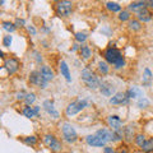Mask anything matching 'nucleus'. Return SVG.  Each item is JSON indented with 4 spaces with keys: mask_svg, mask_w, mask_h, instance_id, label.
I'll return each mask as SVG.
<instances>
[{
    "mask_svg": "<svg viewBox=\"0 0 153 153\" xmlns=\"http://www.w3.org/2000/svg\"><path fill=\"white\" fill-rule=\"evenodd\" d=\"M80 76H82V80L87 84V87L89 89H100V85H101L102 82L100 80L98 76L93 73V70H91L89 68H84L82 70Z\"/></svg>",
    "mask_w": 153,
    "mask_h": 153,
    "instance_id": "nucleus-1",
    "label": "nucleus"
},
{
    "mask_svg": "<svg viewBox=\"0 0 153 153\" xmlns=\"http://www.w3.org/2000/svg\"><path fill=\"white\" fill-rule=\"evenodd\" d=\"M88 106V102L87 100H78V101H73L68 105V107H66L65 112L68 116H74L78 112H80L83 108H85Z\"/></svg>",
    "mask_w": 153,
    "mask_h": 153,
    "instance_id": "nucleus-2",
    "label": "nucleus"
},
{
    "mask_svg": "<svg viewBox=\"0 0 153 153\" xmlns=\"http://www.w3.org/2000/svg\"><path fill=\"white\" fill-rule=\"evenodd\" d=\"M61 131H63V138L65 142L68 143H74L78 139V134H76L74 126L69 123H64L61 126Z\"/></svg>",
    "mask_w": 153,
    "mask_h": 153,
    "instance_id": "nucleus-3",
    "label": "nucleus"
},
{
    "mask_svg": "<svg viewBox=\"0 0 153 153\" xmlns=\"http://www.w3.org/2000/svg\"><path fill=\"white\" fill-rule=\"evenodd\" d=\"M71 10H73V3L69 0H61L56 5V13L60 17H68L70 16Z\"/></svg>",
    "mask_w": 153,
    "mask_h": 153,
    "instance_id": "nucleus-4",
    "label": "nucleus"
},
{
    "mask_svg": "<svg viewBox=\"0 0 153 153\" xmlns=\"http://www.w3.org/2000/svg\"><path fill=\"white\" fill-rule=\"evenodd\" d=\"M30 83L35 84V85H37V87H40L42 89L47 87V80L41 75L40 70H33L30 74Z\"/></svg>",
    "mask_w": 153,
    "mask_h": 153,
    "instance_id": "nucleus-5",
    "label": "nucleus"
},
{
    "mask_svg": "<svg viewBox=\"0 0 153 153\" xmlns=\"http://www.w3.org/2000/svg\"><path fill=\"white\" fill-rule=\"evenodd\" d=\"M44 143L50 148L52 152H60L63 149V146H61V143L56 139V138L52 135V134H46L44 137Z\"/></svg>",
    "mask_w": 153,
    "mask_h": 153,
    "instance_id": "nucleus-6",
    "label": "nucleus"
},
{
    "mask_svg": "<svg viewBox=\"0 0 153 153\" xmlns=\"http://www.w3.org/2000/svg\"><path fill=\"white\" fill-rule=\"evenodd\" d=\"M103 56H105V59H106L107 63H110V64H112V65H114V64L116 63V61L120 59L123 55H121L120 50L115 49V47H108V49L105 50Z\"/></svg>",
    "mask_w": 153,
    "mask_h": 153,
    "instance_id": "nucleus-7",
    "label": "nucleus"
},
{
    "mask_svg": "<svg viewBox=\"0 0 153 153\" xmlns=\"http://www.w3.org/2000/svg\"><path fill=\"white\" fill-rule=\"evenodd\" d=\"M129 101H130V98L128 97L126 92H117L110 98L111 105H128Z\"/></svg>",
    "mask_w": 153,
    "mask_h": 153,
    "instance_id": "nucleus-8",
    "label": "nucleus"
},
{
    "mask_svg": "<svg viewBox=\"0 0 153 153\" xmlns=\"http://www.w3.org/2000/svg\"><path fill=\"white\" fill-rule=\"evenodd\" d=\"M85 142L87 144L91 147H105L106 146V140H103L101 137L97 135V134H93V135H88L85 138Z\"/></svg>",
    "mask_w": 153,
    "mask_h": 153,
    "instance_id": "nucleus-9",
    "label": "nucleus"
},
{
    "mask_svg": "<svg viewBox=\"0 0 153 153\" xmlns=\"http://www.w3.org/2000/svg\"><path fill=\"white\" fill-rule=\"evenodd\" d=\"M4 68L8 70L9 74H14L16 71L19 69V61L14 57H10V59H7L5 63H4Z\"/></svg>",
    "mask_w": 153,
    "mask_h": 153,
    "instance_id": "nucleus-10",
    "label": "nucleus"
},
{
    "mask_svg": "<svg viewBox=\"0 0 153 153\" xmlns=\"http://www.w3.org/2000/svg\"><path fill=\"white\" fill-rule=\"evenodd\" d=\"M107 123H108V125L110 128L112 129V130H120V129H123V121H121V119L116 116V115H110V116L107 117Z\"/></svg>",
    "mask_w": 153,
    "mask_h": 153,
    "instance_id": "nucleus-11",
    "label": "nucleus"
},
{
    "mask_svg": "<svg viewBox=\"0 0 153 153\" xmlns=\"http://www.w3.org/2000/svg\"><path fill=\"white\" fill-rule=\"evenodd\" d=\"M44 108H45V111L50 115L51 117H54V119H57L60 116L59 112H57V110L55 108V105L52 101H50V100H47V101L44 102Z\"/></svg>",
    "mask_w": 153,
    "mask_h": 153,
    "instance_id": "nucleus-12",
    "label": "nucleus"
},
{
    "mask_svg": "<svg viewBox=\"0 0 153 153\" xmlns=\"http://www.w3.org/2000/svg\"><path fill=\"white\" fill-rule=\"evenodd\" d=\"M100 92H101L103 96H112L115 93V85L110 82H102L101 85H100Z\"/></svg>",
    "mask_w": 153,
    "mask_h": 153,
    "instance_id": "nucleus-13",
    "label": "nucleus"
},
{
    "mask_svg": "<svg viewBox=\"0 0 153 153\" xmlns=\"http://www.w3.org/2000/svg\"><path fill=\"white\" fill-rule=\"evenodd\" d=\"M144 8H148L146 0H138V1H133V3L129 4V7H128L129 12H134V13L140 12L142 9H144Z\"/></svg>",
    "mask_w": 153,
    "mask_h": 153,
    "instance_id": "nucleus-14",
    "label": "nucleus"
},
{
    "mask_svg": "<svg viewBox=\"0 0 153 153\" xmlns=\"http://www.w3.org/2000/svg\"><path fill=\"white\" fill-rule=\"evenodd\" d=\"M137 16H138V19H139L140 22H149L152 17H153V14L151 12V9H148V8H144V9H142L140 12H138L137 13Z\"/></svg>",
    "mask_w": 153,
    "mask_h": 153,
    "instance_id": "nucleus-15",
    "label": "nucleus"
},
{
    "mask_svg": "<svg viewBox=\"0 0 153 153\" xmlns=\"http://www.w3.org/2000/svg\"><path fill=\"white\" fill-rule=\"evenodd\" d=\"M97 135H100L103 140L106 142H111L114 139V130H108V129H100V130L96 131Z\"/></svg>",
    "mask_w": 153,
    "mask_h": 153,
    "instance_id": "nucleus-16",
    "label": "nucleus"
},
{
    "mask_svg": "<svg viewBox=\"0 0 153 153\" xmlns=\"http://www.w3.org/2000/svg\"><path fill=\"white\" fill-rule=\"evenodd\" d=\"M152 79H153L152 71L148 68H146L144 71H143V79H142L143 87H151V85H152Z\"/></svg>",
    "mask_w": 153,
    "mask_h": 153,
    "instance_id": "nucleus-17",
    "label": "nucleus"
},
{
    "mask_svg": "<svg viewBox=\"0 0 153 153\" xmlns=\"http://www.w3.org/2000/svg\"><path fill=\"white\" fill-rule=\"evenodd\" d=\"M40 73L41 75L44 76V78L47 80V82H50V80L54 79V71L51 70L50 66H47V65H44V66H41V69H40Z\"/></svg>",
    "mask_w": 153,
    "mask_h": 153,
    "instance_id": "nucleus-18",
    "label": "nucleus"
},
{
    "mask_svg": "<svg viewBox=\"0 0 153 153\" xmlns=\"http://www.w3.org/2000/svg\"><path fill=\"white\" fill-rule=\"evenodd\" d=\"M60 73L61 75L66 79V82H71V75H70V70H69V66L65 61H60Z\"/></svg>",
    "mask_w": 153,
    "mask_h": 153,
    "instance_id": "nucleus-19",
    "label": "nucleus"
},
{
    "mask_svg": "<svg viewBox=\"0 0 153 153\" xmlns=\"http://www.w3.org/2000/svg\"><path fill=\"white\" fill-rule=\"evenodd\" d=\"M126 94L129 98H138V97H143V91L139 87H130L126 91Z\"/></svg>",
    "mask_w": 153,
    "mask_h": 153,
    "instance_id": "nucleus-20",
    "label": "nucleus"
},
{
    "mask_svg": "<svg viewBox=\"0 0 153 153\" xmlns=\"http://www.w3.org/2000/svg\"><path fill=\"white\" fill-rule=\"evenodd\" d=\"M124 138L126 142H131L134 139V128L133 125H128L126 128H124Z\"/></svg>",
    "mask_w": 153,
    "mask_h": 153,
    "instance_id": "nucleus-21",
    "label": "nucleus"
},
{
    "mask_svg": "<svg viewBox=\"0 0 153 153\" xmlns=\"http://www.w3.org/2000/svg\"><path fill=\"white\" fill-rule=\"evenodd\" d=\"M79 51H80V55H82V57L83 59H89L91 56H92V51H91V49L88 46H85V45H83V46H80L79 47Z\"/></svg>",
    "mask_w": 153,
    "mask_h": 153,
    "instance_id": "nucleus-22",
    "label": "nucleus"
},
{
    "mask_svg": "<svg viewBox=\"0 0 153 153\" xmlns=\"http://www.w3.org/2000/svg\"><path fill=\"white\" fill-rule=\"evenodd\" d=\"M97 68H98L100 74H102V75H106L108 73V70H110V66H108L107 61H100Z\"/></svg>",
    "mask_w": 153,
    "mask_h": 153,
    "instance_id": "nucleus-23",
    "label": "nucleus"
},
{
    "mask_svg": "<svg viewBox=\"0 0 153 153\" xmlns=\"http://www.w3.org/2000/svg\"><path fill=\"white\" fill-rule=\"evenodd\" d=\"M128 26H129V30H131V31H139L142 28L140 22L137 21V19H130L128 23Z\"/></svg>",
    "mask_w": 153,
    "mask_h": 153,
    "instance_id": "nucleus-24",
    "label": "nucleus"
},
{
    "mask_svg": "<svg viewBox=\"0 0 153 153\" xmlns=\"http://www.w3.org/2000/svg\"><path fill=\"white\" fill-rule=\"evenodd\" d=\"M16 28H17L16 25H14V23H12V22H3V30L7 31L9 35L16 31Z\"/></svg>",
    "mask_w": 153,
    "mask_h": 153,
    "instance_id": "nucleus-25",
    "label": "nucleus"
},
{
    "mask_svg": "<svg viewBox=\"0 0 153 153\" xmlns=\"http://www.w3.org/2000/svg\"><path fill=\"white\" fill-rule=\"evenodd\" d=\"M23 115L28 119H32L36 116V112H35V107H30V106H26L23 108Z\"/></svg>",
    "mask_w": 153,
    "mask_h": 153,
    "instance_id": "nucleus-26",
    "label": "nucleus"
},
{
    "mask_svg": "<svg viewBox=\"0 0 153 153\" xmlns=\"http://www.w3.org/2000/svg\"><path fill=\"white\" fill-rule=\"evenodd\" d=\"M142 149H143V152H146V153H151V152H153V138H151L149 140H147L144 144H143Z\"/></svg>",
    "mask_w": 153,
    "mask_h": 153,
    "instance_id": "nucleus-27",
    "label": "nucleus"
},
{
    "mask_svg": "<svg viewBox=\"0 0 153 153\" xmlns=\"http://www.w3.org/2000/svg\"><path fill=\"white\" fill-rule=\"evenodd\" d=\"M106 8L110 12H121V7L117 3H114V1H108L106 4Z\"/></svg>",
    "mask_w": 153,
    "mask_h": 153,
    "instance_id": "nucleus-28",
    "label": "nucleus"
},
{
    "mask_svg": "<svg viewBox=\"0 0 153 153\" xmlns=\"http://www.w3.org/2000/svg\"><path fill=\"white\" fill-rule=\"evenodd\" d=\"M119 19H120L121 22L130 21V12L129 10H121L120 14H119Z\"/></svg>",
    "mask_w": 153,
    "mask_h": 153,
    "instance_id": "nucleus-29",
    "label": "nucleus"
},
{
    "mask_svg": "<svg viewBox=\"0 0 153 153\" xmlns=\"http://www.w3.org/2000/svg\"><path fill=\"white\" fill-rule=\"evenodd\" d=\"M36 101V96H35V93H27V96H26V98H25V102H26V105L27 106H31V105Z\"/></svg>",
    "mask_w": 153,
    "mask_h": 153,
    "instance_id": "nucleus-30",
    "label": "nucleus"
},
{
    "mask_svg": "<svg viewBox=\"0 0 153 153\" xmlns=\"http://www.w3.org/2000/svg\"><path fill=\"white\" fill-rule=\"evenodd\" d=\"M147 140H146V137L143 135V134H138V135L135 137V143H137V146L138 147H143V144H144Z\"/></svg>",
    "mask_w": 153,
    "mask_h": 153,
    "instance_id": "nucleus-31",
    "label": "nucleus"
},
{
    "mask_svg": "<svg viewBox=\"0 0 153 153\" xmlns=\"http://www.w3.org/2000/svg\"><path fill=\"white\" fill-rule=\"evenodd\" d=\"M87 33H84V32H78V33H75V40L78 41V42H84L85 40H87Z\"/></svg>",
    "mask_w": 153,
    "mask_h": 153,
    "instance_id": "nucleus-32",
    "label": "nucleus"
},
{
    "mask_svg": "<svg viewBox=\"0 0 153 153\" xmlns=\"http://www.w3.org/2000/svg\"><path fill=\"white\" fill-rule=\"evenodd\" d=\"M12 42H13V38H12V36H10V35L4 36V38H3V46H5V47H10Z\"/></svg>",
    "mask_w": 153,
    "mask_h": 153,
    "instance_id": "nucleus-33",
    "label": "nucleus"
},
{
    "mask_svg": "<svg viewBox=\"0 0 153 153\" xmlns=\"http://www.w3.org/2000/svg\"><path fill=\"white\" fill-rule=\"evenodd\" d=\"M124 65H125V59H124V56H121L120 59H119L116 63L114 64V68H115V69H121Z\"/></svg>",
    "mask_w": 153,
    "mask_h": 153,
    "instance_id": "nucleus-34",
    "label": "nucleus"
},
{
    "mask_svg": "<svg viewBox=\"0 0 153 153\" xmlns=\"http://www.w3.org/2000/svg\"><path fill=\"white\" fill-rule=\"evenodd\" d=\"M25 143L26 144H30V146H35L36 143H37V138L36 137H27V138H25Z\"/></svg>",
    "mask_w": 153,
    "mask_h": 153,
    "instance_id": "nucleus-35",
    "label": "nucleus"
},
{
    "mask_svg": "<svg viewBox=\"0 0 153 153\" xmlns=\"http://www.w3.org/2000/svg\"><path fill=\"white\" fill-rule=\"evenodd\" d=\"M148 106V101L144 98V97H140V100L138 101V107H140V108H144Z\"/></svg>",
    "mask_w": 153,
    "mask_h": 153,
    "instance_id": "nucleus-36",
    "label": "nucleus"
},
{
    "mask_svg": "<svg viewBox=\"0 0 153 153\" xmlns=\"http://www.w3.org/2000/svg\"><path fill=\"white\" fill-rule=\"evenodd\" d=\"M14 25H16V27H23L26 25V22H25V19H16V22H14Z\"/></svg>",
    "mask_w": 153,
    "mask_h": 153,
    "instance_id": "nucleus-37",
    "label": "nucleus"
},
{
    "mask_svg": "<svg viewBox=\"0 0 153 153\" xmlns=\"http://www.w3.org/2000/svg\"><path fill=\"white\" fill-rule=\"evenodd\" d=\"M26 96H27V93H25L23 91H22V92H18L17 93V100H25Z\"/></svg>",
    "mask_w": 153,
    "mask_h": 153,
    "instance_id": "nucleus-38",
    "label": "nucleus"
},
{
    "mask_svg": "<svg viewBox=\"0 0 153 153\" xmlns=\"http://www.w3.org/2000/svg\"><path fill=\"white\" fill-rule=\"evenodd\" d=\"M27 30H28V32H30L32 36L36 35V30H35V27H33V26H27Z\"/></svg>",
    "mask_w": 153,
    "mask_h": 153,
    "instance_id": "nucleus-39",
    "label": "nucleus"
},
{
    "mask_svg": "<svg viewBox=\"0 0 153 153\" xmlns=\"http://www.w3.org/2000/svg\"><path fill=\"white\" fill-rule=\"evenodd\" d=\"M147 1V7L148 9H151V10L153 12V0H146Z\"/></svg>",
    "mask_w": 153,
    "mask_h": 153,
    "instance_id": "nucleus-40",
    "label": "nucleus"
},
{
    "mask_svg": "<svg viewBox=\"0 0 153 153\" xmlns=\"http://www.w3.org/2000/svg\"><path fill=\"white\" fill-rule=\"evenodd\" d=\"M103 153H115V152H114V149H112L111 147H105Z\"/></svg>",
    "mask_w": 153,
    "mask_h": 153,
    "instance_id": "nucleus-41",
    "label": "nucleus"
},
{
    "mask_svg": "<svg viewBox=\"0 0 153 153\" xmlns=\"http://www.w3.org/2000/svg\"><path fill=\"white\" fill-rule=\"evenodd\" d=\"M35 112H36V116L40 115V106H35Z\"/></svg>",
    "mask_w": 153,
    "mask_h": 153,
    "instance_id": "nucleus-42",
    "label": "nucleus"
},
{
    "mask_svg": "<svg viewBox=\"0 0 153 153\" xmlns=\"http://www.w3.org/2000/svg\"><path fill=\"white\" fill-rule=\"evenodd\" d=\"M76 49H78V45H74V47H73V49H71V51H75Z\"/></svg>",
    "mask_w": 153,
    "mask_h": 153,
    "instance_id": "nucleus-43",
    "label": "nucleus"
},
{
    "mask_svg": "<svg viewBox=\"0 0 153 153\" xmlns=\"http://www.w3.org/2000/svg\"><path fill=\"white\" fill-rule=\"evenodd\" d=\"M115 153H121V152H115Z\"/></svg>",
    "mask_w": 153,
    "mask_h": 153,
    "instance_id": "nucleus-44",
    "label": "nucleus"
},
{
    "mask_svg": "<svg viewBox=\"0 0 153 153\" xmlns=\"http://www.w3.org/2000/svg\"><path fill=\"white\" fill-rule=\"evenodd\" d=\"M55 1H59V0H55Z\"/></svg>",
    "mask_w": 153,
    "mask_h": 153,
    "instance_id": "nucleus-45",
    "label": "nucleus"
}]
</instances>
